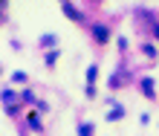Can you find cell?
I'll return each mask as SVG.
<instances>
[{
  "mask_svg": "<svg viewBox=\"0 0 159 136\" xmlns=\"http://www.w3.org/2000/svg\"><path fill=\"white\" fill-rule=\"evenodd\" d=\"M41 43H43V47H52V43H55V38H52V35H46V38H41Z\"/></svg>",
  "mask_w": 159,
  "mask_h": 136,
  "instance_id": "cell-2",
  "label": "cell"
},
{
  "mask_svg": "<svg viewBox=\"0 0 159 136\" xmlns=\"http://www.w3.org/2000/svg\"><path fill=\"white\" fill-rule=\"evenodd\" d=\"M81 136H93V125H81Z\"/></svg>",
  "mask_w": 159,
  "mask_h": 136,
  "instance_id": "cell-1",
  "label": "cell"
},
{
  "mask_svg": "<svg viewBox=\"0 0 159 136\" xmlns=\"http://www.w3.org/2000/svg\"><path fill=\"white\" fill-rule=\"evenodd\" d=\"M156 35H159V26H156Z\"/></svg>",
  "mask_w": 159,
  "mask_h": 136,
  "instance_id": "cell-3",
  "label": "cell"
}]
</instances>
